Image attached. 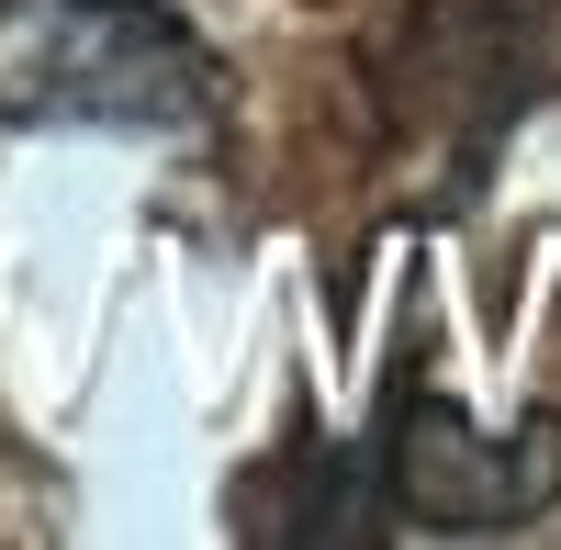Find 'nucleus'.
Listing matches in <instances>:
<instances>
[{
	"label": "nucleus",
	"instance_id": "nucleus-1",
	"mask_svg": "<svg viewBox=\"0 0 561 550\" xmlns=\"http://www.w3.org/2000/svg\"><path fill=\"white\" fill-rule=\"evenodd\" d=\"M225 79L158 0H0V113L12 124H113L180 135Z\"/></svg>",
	"mask_w": 561,
	"mask_h": 550
},
{
	"label": "nucleus",
	"instance_id": "nucleus-2",
	"mask_svg": "<svg viewBox=\"0 0 561 550\" xmlns=\"http://www.w3.org/2000/svg\"><path fill=\"white\" fill-rule=\"evenodd\" d=\"M393 506L415 528H517L561 494V416H528V427H472L460 404L438 393H404L393 416Z\"/></svg>",
	"mask_w": 561,
	"mask_h": 550
},
{
	"label": "nucleus",
	"instance_id": "nucleus-3",
	"mask_svg": "<svg viewBox=\"0 0 561 550\" xmlns=\"http://www.w3.org/2000/svg\"><path fill=\"white\" fill-rule=\"evenodd\" d=\"M517 23L505 0H427L393 45V102L404 113H505L517 102Z\"/></svg>",
	"mask_w": 561,
	"mask_h": 550
}]
</instances>
